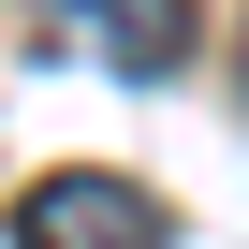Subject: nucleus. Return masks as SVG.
<instances>
[{"label":"nucleus","mask_w":249,"mask_h":249,"mask_svg":"<svg viewBox=\"0 0 249 249\" xmlns=\"http://www.w3.org/2000/svg\"><path fill=\"white\" fill-rule=\"evenodd\" d=\"M161 234L176 220L132 176H44V191H15V249H161Z\"/></svg>","instance_id":"obj_1"},{"label":"nucleus","mask_w":249,"mask_h":249,"mask_svg":"<svg viewBox=\"0 0 249 249\" xmlns=\"http://www.w3.org/2000/svg\"><path fill=\"white\" fill-rule=\"evenodd\" d=\"M73 30H88L103 73H132V88L191 73V0H73Z\"/></svg>","instance_id":"obj_2"}]
</instances>
